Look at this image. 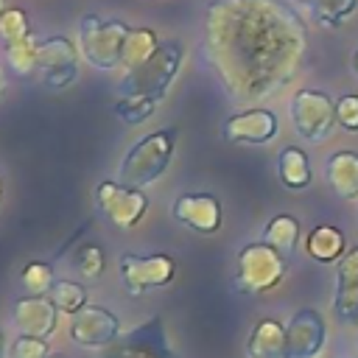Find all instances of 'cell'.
I'll use <instances>...</instances> for the list:
<instances>
[{
	"label": "cell",
	"mask_w": 358,
	"mask_h": 358,
	"mask_svg": "<svg viewBox=\"0 0 358 358\" xmlns=\"http://www.w3.org/2000/svg\"><path fill=\"white\" fill-rule=\"evenodd\" d=\"M11 319H14V327L20 330V336H34V338L48 341L59 327V308L53 305L50 296L25 294L14 302Z\"/></svg>",
	"instance_id": "cell-13"
},
{
	"label": "cell",
	"mask_w": 358,
	"mask_h": 358,
	"mask_svg": "<svg viewBox=\"0 0 358 358\" xmlns=\"http://www.w3.org/2000/svg\"><path fill=\"white\" fill-rule=\"evenodd\" d=\"M324 319L313 308H299L285 324V358H316L324 347Z\"/></svg>",
	"instance_id": "cell-11"
},
{
	"label": "cell",
	"mask_w": 358,
	"mask_h": 358,
	"mask_svg": "<svg viewBox=\"0 0 358 358\" xmlns=\"http://www.w3.org/2000/svg\"><path fill=\"white\" fill-rule=\"evenodd\" d=\"M98 358H179V352L171 344L165 316L157 313V316L134 324L131 330L120 333V338L112 341L109 347H103L98 352Z\"/></svg>",
	"instance_id": "cell-6"
},
{
	"label": "cell",
	"mask_w": 358,
	"mask_h": 358,
	"mask_svg": "<svg viewBox=\"0 0 358 358\" xmlns=\"http://www.w3.org/2000/svg\"><path fill=\"white\" fill-rule=\"evenodd\" d=\"M288 112H291V123H294L296 134L305 137L308 143H322L336 123V103L330 101V95H324L319 90L294 92Z\"/></svg>",
	"instance_id": "cell-7"
},
{
	"label": "cell",
	"mask_w": 358,
	"mask_h": 358,
	"mask_svg": "<svg viewBox=\"0 0 358 358\" xmlns=\"http://www.w3.org/2000/svg\"><path fill=\"white\" fill-rule=\"evenodd\" d=\"M249 358H285V327L277 319H260L246 341Z\"/></svg>",
	"instance_id": "cell-17"
},
{
	"label": "cell",
	"mask_w": 358,
	"mask_h": 358,
	"mask_svg": "<svg viewBox=\"0 0 358 358\" xmlns=\"http://www.w3.org/2000/svg\"><path fill=\"white\" fill-rule=\"evenodd\" d=\"M344 246H347L344 243V235L336 227H327V224L313 227L308 232V238H305V252L313 260H319V263H336V260H341L344 252H347Z\"/></svg>",
	"instance_id": "cell-18"
},
{
	"label": "cell",
	"mask_w": 358,
	"mask_h": 358,
	"mask_svg": "<svg viewBox=\"0 0 358 358\" xmlns=\"http://www.w3.org/2000/svg\"><path fill=\"white\" fill-rule=\"evenodd\" d=\"M0 201H3V176H0Z\"/></svg>",
	"instance_id": "cell-37"
},
{
	"label": "cell",
	"mask_w": 358,
	"mask_h": 358,
	"mask_svg": "<svg viewBox=\"0 0 358 358\" xmlns=\"http://www.w3.org/2000/svg\"><path fill=\"white\" fill-rule=\"evenodd\" d=\"M73 268H76V274L81 277V280H87V282H92V280H98L101 274H103V268H106V257H103V249L98 246V243H81L76 252H73Z\"/></svg>",
	"instance_id": "cell-26"
},
{
	"label": "cell",
	"mask_w": 358,
	"mask_h": 358,
	"mask_svg": "<svg viewBox=\"0 0 358 358\" xmlns=\"http://www.w3.org/2000/svg\"><path fill=\"white\" fill-rule=\"evenodd\" d=\"M101 213L120 229H134L148 213V196L140 187H126L117 179H103L95 187Z\"/></svg>",
	"instance_id": "cell-9"
},
{
	"label": "cell",
	"mask_w": 358,
	"mask_h": 358,
	"mask_svg": "<svg viewBox=\"0 0 358 358\" xmlns=\"http://www.w3.org/2000/svg\"><path fill=\"white\" fill-rule=\"evenodd\" d=\"M39 76H42V84H45V87H50V90H64V87H70V84L76 81L78 64H73V67H59V70H48V73H39Z\"/></svg>",
	"instance_id": "cell-32"
},
{
	"label": "cell",
	"mask_w": 358,
	"mask_h": 358,
	"mask_svg": "<svg viewBox=\"0 0 358 358\" xmlns=\"http://www.w3.org/2000/svg\"><path fill=\"white\" fill-rule=\"evenodd\" d=\"M182 64H185V42L168 39L157 48V53L148 62H143L134 70H126V76L117 84V92L120 95H151L162 101L168 90L173 87Z\"/></svg>",
	"instance_id": "cell-3"
},
{
	"label": "cell",
	"mask_w": 358,
	"mask_h": 358,
	"mask_svg": "<svg viewBox=\"0 0 358 358\" xmlns=\"http://www.w3.org/2000/svg\"><path fill=\"white\" fill-rule=\"evenodd\" d=\"M221 134L227 143H246V145H266L277 137V115L263 106H249L235 112L224 120Z\"/></svg>",
	"instance_id": "cell-12"
},
{
	"label": "cell",
	"mask_w": 358,
	"mask_h": 358,
	"mask_svg": "<svg viewBox=\"0 0 358 358\" xmlns=\"http://www.w3.org/2000/svg\"><path fill=\"white\" fill-rule=\"evenodd\" d=\"M73 64H78V48L67 36L53 34V36L39 39V73L73 67Z\"/></svg>",
	"instance_id": "cell-20"
},
{
	"label": "cell",
	"mask_w": 358,
	"mask_h": 358,
	"mask_svg": "<svg viewBox=\"0 0 358 358\" xmlns=\"http://www.w3.org/2000/svg\"><path fill=\"white\" fill-rule=\"evenodd\" d=\"M70 341L84 347V350H103L109 347L112 341L120 338V319L115 310L103 308V305H84L76 316H70Z\"/></svg>",
	"instance_id": "cell-10"
},
{
	"label": "cell",
	"mask_w": 358,
	"mask_h": 358,
	"mask_svg": "<svg viewBox=\"0 0 358 358\" xmlns=\"http://www.w3.org/2000/svg\"><path fill=\"white\" fill-rule=\"evenodd\" d=\"M48 341L34 336H17L11 344V358H48Z\"/></svg>",
	"instance_id": "cell-30"
},
{
	"label": "cell",
	"mask_w": 358,
	"mask_h": 358,
	"mask_svg": "<svg viewBox=\"0 0 358 358\" xmlns=\"http://www.w3.org/2000/svg\"><path fill=\"white\" fill-rule=\"evenodd\" d=\"M352 70H355V76H358V50H355V56H352Z\"/></svg>",
	"instance_id": "cell-34"
},
{
	"label": "cell",
	"mask_w": 358,
	"mask_h": 358,
	"mask_svg": "<svg viewBox=\"0 0 358 358\" xmlns=\"http://www.w3.org/2000/svg\"><path fill=\"white\" fill-rule=\"evenodd\" d=\"M117 274L126 288V294L140 296L148 288H162L173 282L176 277V263L168 255H120L117 260Z\"/></svg>",
	"instance_id": "cell-8"
},
{
	"label": "cell",
	"mask_w": 358,
	"mask_h": 358,
	"mask_svg": "<svg viewBox=\"0 0 358 358\" xmlns=\"http://www.w3.org/2000/svg\"><path fill=\"white\" fill-rule=\"evenodd\" d=\"M6 62L17 76H31L39 70V39L31 34L25 39L6 45Z\"/></svg>",
	"instance_id": "cell-23"
},
{
	"label": "cell",
	"mask_w": 358,
	"mask_h": 358,
	"mask_svg": "<svg viewBox=\"0 0 358 358\" xmlns=\"http://www.w3.org/2000/svg\"><path fill=\"white\" fill-rule=\"evenodd\" d=\"M285 257L271 249L268 243H246L238 252V268H235V288L241 294H266L277 288L285 277Z\"/></svg>",
	"instance_id": "cell-5"
},
{
	"label": "cell",
	"mask_w": 358,
	"mask_h": 358,
	"mask_svg": "<svg viewBox=\"0 0 358 358\" xmlns=\"http://www.w3.org/2000/svg\"><path fill=\"white\" fill-rule=\"evenodd\" d=\"M355 3L358 0H302V6L319 25H338L344 17L352 14Z\"/></svg>",
	"instance_id": "cell-27"
},
{
	"label": "cell",
	"mask_w": 358,
	"mask_h": 358,
	"mask_svg": "<svg viewBox=\"0 0 358 358\" xmlns=\"http://www.w3.org/2000/svg\"><path fill=\"white\" fill-rule=\"evenodd\" d=\"M48 358H64V355H59V352H50V355H48Z\"/></svg>",
	"instance_id": "cell-36"
},
{
	"label": "cell",
	"mask_w": 358,
	"mask_h": 358,
	"mask_svg": "<svg viewBox=\"0 0 358 358\" xmlns=\"http://www.w3.org/2000/svg\"><path fill=\"white\" fill-rule=\"evenodd\" d=\"M126 34L129 25L120 20H101L98 14H84L78 20V50L95 70H115L120 64Z\"/></svg>",
	"instance_id": "cell-4"
},
{
	"label": "cell",
	"mask_w": 358,
	"mask_h": 358,
	"mask_svg": "<svg viewBox=\"0 0 358 358\" xmlns=\"http://www.w3.org/2000/svg\"><path fill=\"white\" fill-rule=\"evenodd\" d=\"M31 36V22H28V14L22 8H6L0 14V39L3 45L8 42H17V39H25Z\"/></svg>",
	"instance_id": "cell-29"
},
{
	"label": "cell",
	"mask_w": 358,
	"mask_h": 358,
	"mask_svg": "<svg viewBox=\"0 0 358 358\" xmlns=\"http://www.w3.org/2000/svg\"><path fill=\"white\" fill-rule=\"evenodd\" d=\"M296 241H299V221L294 215H288V213L274 215L266 224V229H263V243H268L271 249H277L285 260L294 255Z\"/></svg>",
	"instance_id": "cell-22"
},
{
	"label": "cell",
	"mask_w": 358,
	"mask_h": 358,
	"mask_svg": "<svg viewBox=\"0 0 358 358\" xmlns=\"http://www.w3.org/2000/svg\"><path fill=\"white\" fill-rule=\"evenodd\" d=\"M159 45L162 42H159L157 31H151V28H129L126 42H123V53H120V64L126 70H134L143 62H148L157 53Z\"/></svg>",
	"instance_id": "cell-19"
},
{
	"label": "cell",
	"mask_w": 358,
	"mask_h": 358,
	"mask_svg": "<svg viewBox=\"0 0 358 358\" xmlns=\"http://www.w3.org/2000/svg\"><path fill=\"white\" fill-rule=\"evenodd\" d=\"M201 53L229 101L260 103L302 70L308 28L285 0H207Z\"/></svg>",
	"instance_id": "cell-1"
},
{
	"label": "cell",
	"mask_w": 358,
	"mask_h": 358,
	"mask_svg": "<svg viewBox=\"0 0 358 358\" xmlns=\"http://www.w3.org/2000/svg\"><path fill=\"white\" fill-rule=\"evenodd\" d=\"M327 182L333 193L344 201L358 199V154L355 151H336L327 159Z\"/></svg>",
	"instance_id": "cell-16"
},
{
	"label": "cell",
	"mask_w": 358,
	"mask_h": 358,
	"mask_svg": "<svg viewBox=\"0 0 358 358\" xmlns=\"http://www.w3.org/2000/svg\"><path fill=\"white\" fill-rule=\"evenodd\" d=\"M0 358H6V338H3V333H0Z\"/></svg>",
	"instance_id": "cell-33"
},
{
	"label": "cell",
	"mask_w": 358,
	"mask_h": 358,
	"mask_svg": "<svg viewBox=\"0 0 358 358\" xmlns=\"http://www.w3.org/2000/svg\"><path fill=\"white\" fill-rule=\"evenodd\" d=\"M333 313L341 324H358V246L347 249L336 266Z\"/></svg>",
	"instance_id": "cell-15"
},
{
	"label": "cell",
	"mask_w": 358,
	"mask_h": 358,
	"mask_svg": "<svg viewBox=\"0 0 358 358\" xmlns=\"http://www.w3.org/2000/svg\"><path fill=\"white\" fill-rule=\"evenodd\" d=\"M171 215L199 235H213L221 229V201L213 193H182L173 201Z\"/></svg>",
	"instance_id": "cell-14"
},
{
	"label": "cell",
	"mask_w": 358,
	"mask_h": 358,
	"mask_svg": "<svg viewBox=\"0 0 358 358\" xmlns=\"http://www.w3.org/2000/svg\"><path fill=\"white\" fill-rule=\"evenodd\" d=\"M336 123L347 131H358V95H341L336 101Z\"/></svg>",
	"instance_id": "cell-31"
},
{
	"label": "cell",
	"mask_w": 358,
	"mask_h": 358,
	"mask_svg": "<svg viewBox=\"0 0 358 358\" xmlns=\"http://www.w3.org/2000/svg\"><path fill=\"white\" fill-rule=\"evenodd\" d=\"M3 11H6V0H0V14H3Z\"/></svg>",
	"instance_id": "cell-38"
},
{
	"label": "cell",
	"mask_w": 358,
	"mask_h": 358,
	"mask_svg": "<svg viewBox=\"0 0 358 358\" xmlns=\"http://www.w3.org/2000/svg\"><path fill=\"white\" fill-rule=\"evenodd\" d=\"M277 173L282 179L285 187L291 190H302L310 185V162H308V154L296 145H288L280 151L277 157Z\"/></svg>",
	"instance_id": "cell-21"
},
{
	"label": "cell",
	"mask_w": 358,
	"mask_h": 358,
	"mask_svg": "<svg viewBox=\"0 0 358 358\" xmlns=\"http://www.w3.org/2000/svg\"><path fill=\"white\" fill-rule=\"evenodd\" d=\"M157 106H159V98H151V95H120L115 103V115L126 126H140L157 112Z\"/></svg>",
	"instance_id": "cell-24"
},
{
	"label": "cell",
	"mask_w": 358,
	"mask_h": 358,
	"mask_svg": "<svg viewBox=\"0 0 358 358\" xmlns=\"http://www.w3.org/2000/svg\"><path fill=\"white\" fill-rule=\"evenodd\" d=\"M3 87H6V78H3V70H0V92H3Z\"/></svg>",
	"instance_id": "cell-35"
},
{
	"label": "cell",
	"mask_w": 358,
	"mask_h": 358,
	"mask_svg": "<svg viewBox=\"0 0 358 358\" xmlns=\"http://www.w3.org/2000/svg\"><path fill=\"white\" fill-rule=\"evenodd\" d=\"M176 140L179 131L176 129H157L145 137H140L137 143H131L115 171V179L126 187H148L154 185L171 165L173 151H176Z\"/></svg>",
	"instance_id": "cell-2"
},
{
	"label": "cell",
	"mask_w": 358,
	"mask_h": 358,
	"mask_svg": "<svg viewBox=\"0 0 358 358\" xmlns=\"http://www.w3.org/2000/svg\"><path fill=\"white\" fill-rule=\"evenodd\" d=\"M22 288L34 296H48L56 277H53V266L50 263H42V260H31L25 268H22V277H20Z\"/></svg>",
	"instance_id": "cell-28"
},
{
	"label": "cell",
	"mask_w": 358,
	"mask_h": 358,
	"mask_svg": "<svg viewBox=\"0 0 358 358\" xmlns=\"http://www.w3.org/2000/svg\"><path fill=\"white\" fill-rule=\"evenodd\" d=\"M48 296L53 299L59 313H67V316H76L84 305H90L87 302V288L81 282H76V280H56Z\"/></svg>",
	"instance_id": "cell-25"
}]
</instances>
